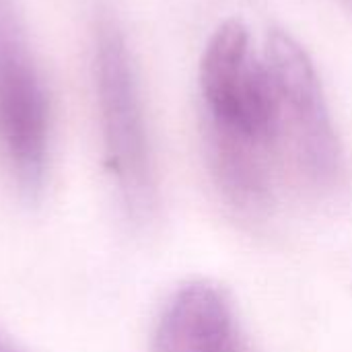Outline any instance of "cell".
<instances>
[{
    "instance_id": "6da1fadb",
    "label": "cell",
    "mask_w": 352,
    "mask_h": 352,
    "mask_svg": "<svg viewBox=\"0 0 352 352\" xmlns=\"http://www.w3.org/2000/svg\"><path fill=\"white\" fill-rule=\"evenodd\" d=\"M95 85L109 173L128 217L144 223L157 206L153 151L134 64L109 16H101L95 29Z\"/></svg>"
},
{
    "instance_id": "7a4b0ae2",
    "label": "cell",
    "mask_w": 352,
    "mask_h": 352,
    "mask_svg": "<svg viewBox=\"0 0 352 352\" xmlns=\"http://www.w3.org/2000/svg\"><path fill=\"white\" fill-rule=\"evenodd\" d=\"M200 89L204 124L274 153L283 136L280 107L241 21L231 19L212 33L200 62Z\"/></svg>"
},
{
    "instance_id": "3957f363",
    "label": "cell",
    "mask_w": 352,
    "mask_h": 352,
    "mask_svg": "<svg viewBox=\"0 0 352 352\" xmlns=\"http://www.w3.org/2000/svg\"><path fill=\"white\" fill-rule=\"evenodd\" d=\"M266 68L297 173L316 192L334 190L344 173V153L311 58L295 37L274 29L268 35Z\"/></svg>"
},
{
    "instance_id": "277c9868",
    "label": "cell",
    "mask_w": 352,
    "mask_h": 352,
    "mask_svg": "<svg viewBox=\"0 0 352 352\" xmlns=\"http://www.w3.org/2000/svg\"><path fill=\"white\" fill-rule=\"evenodd\" d=\"M0 153L19 186L39 194L50 157V103L10 0H0Z\"/></svg>"
},
{
    "instance_id": "5b68a950",
    "label": "cell",
    "mask_w": 352,
    "mask_h": 352,
    "mask_svg": "<svg viewBox=\"0 0 352 352\" xmlns=\"http://www.w3.org/2000/svg\"><path fill=\"white\" fill-rule=\"evenodd\" d=\"M153 352H254L233 301L217 285L196 280L173 293L163 307Z\"/></svg>"
},
{
    "instance_id": "8992f818",
    "label": "cell",
    "mask_w": 352,
    "mask_h": 352,
    "mask_svg": "<svg viewBox=\"0 0 352 352\" xmlns=\"http://www.w3.org/2000/svg\"><path fill=\"white\" fill-rule=\"evenodd\" d=\"M204 140L212 177L227 202L248 214L264 212L274 200L272 153L206 124Z\"/></svg>"
},
{
    "instance_id": "52a82bcc",
    "label": "cell",
    "mask_w": 352,
    "mask_h": 352,
    "mask_svg": "<svg viewBox=\"0 0 352 352\" xmlns=\"http://www.w3.org/2000/svg\"><path fill=\"white\" fill-rule=\"evenodd\" d=\"M0 352H21V351H16V346H14L6 336H2V334H0Z\"/></svg>"
}]
</instances>
